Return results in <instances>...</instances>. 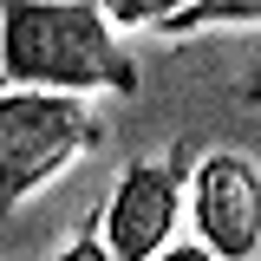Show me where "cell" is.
<instances>
[{
    "label": "cell",
    "mask_w": 261,
    "mask_h": 261,
    "mask_svg": "<svg viewBox=\"0 0 261 261\" xmlns=\"http://www.w3.org/2000/svg\"><path fill=\"white\" fill-rule=\"evenodd\" d=\"M0 59L27 92H137V59L98 0H0Z\"/></svg>",
    "instance_id": "cell-1"
},
{
    "label": "cell",
    "mask_w": 261,
    "mask_h": 261,
    "mask_svg": "<svg viewBox=\"0 0 261 261\" xmlns=\"http://www.w3.org/2000/svg\"><path fill=\"white\" fill-rule=\"evenodd\" d=\"M98 144V118L85 111L79 92H13L0 98V176H7V202H27L46 190L79 150Z\"/></svg>",
    "instance_id": "cell-2"
},
{
    "label": "cell",
    "mask_w": 261,
    "mask_h": 261,
    "mask_svg": "<svg viewBox=\"0 0 261 261\" xmlns=\"http://www.w3.org/2000/svg\"><path fill=\"white\" fill-rule=\"evenodd\" d=\"M196 235L216 261H255L261 255V163L248 150H209L190 176Z\"/></svg>",
    "instance_id": "cell-3"
},
{
    "label": "cell",
    "mask_w": 261,
    "mask_h": 261,
    "mask_svg": "<svg viewBox=\"0 0 261 261\" xmlns=\"http://www.w3.org/2000/svg\"><path fill=\"white\" fill-rule=\"evenodd\" d=\"M176 209H183V170L176 163H130L124 183L111 190V209H105V242L118 261H157L170 242H176Z\"/></svg>",
    "instance_id": "cell-4"
},
{
    "label": "cell",
    "mask_w": 261,
    "mask_h": 261,
    "mask_svg": "<svg viewBox=\"0 0 261 261\" xmlns=\"http://www.w3.org/2000/svg\"><path fill=\"white\" fill-rule=\"evenodd\" d=\"M209 27H261V0H196L163 33H209Z\"/></svg>",
    "instance_id": "cell-5"
},
{
    "label": "cell",
    "mask_w": 261,
    "mask_h": 261,
    "mask_svg": "<svg viewBox=\"0 0 261 261\" xmlns=\"http://www.w3.org/2000/svg\"><path fill=\"white\" fill-rule=\"evenodd\" d=\"M111 13V27H170L176 13H190L196 0H98Z\"/></svg>",
    "instance_id": "cell-6"
},
{
    "label": "cell",
    "mask_w": 261,
    "mask_h": 261,
    "mask_svg": "<svg viewBox=\"0 0 261 261\" xmlns=\"http://www.w3.org/2000/svg\"><path fill=\"white\" fill-rule=\"evenodd\" d=\"M59 261H118V255H111V242H105V235H79Z\"/></svg>",
    "instance_id": "cell-7"
},
{
    "label": "cell",
    "mask_w": 261,
    "mask_h": 261,
    "mask_svg": "<svg viewBox=\"0 0 261 261\" xmlns=\"http://www.w3.org/2000/svg\"><path fill=\"white\" fill-rule=\"evenodd\" d=\"M157 261H216V255H209L202 242H170V248H163Z\"/></svg>",
    "instance_id": "cell-8"
},
{
    "label": "cell",
    "mask_w": 261,
    "mask_h": 261,
    "mask_svg": "<svg viewBox=\"0 0 261 261\" xmlns=\"http://www.w3.org/2000/svg\"><path fill=\"white\" fill-rule=\"evenodd\" d=\"M248 105H255V111H261V79H255V85H248Z\"/></svg>",
    "instance_id": "cell-9"
}]
</instances>
